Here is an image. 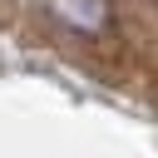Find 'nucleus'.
Masks as SVG:
<instances>
[{"instance_id": "1", "label": "nucleus", "mask_w": 158, "mask_h": 158, "mask_svg": "<svg viewBox=\"0 0 158 158\" xmlns=\"http://www.w3.org/2000/svg\"><path fill=\"white\" fill-rule=\"evenodd\" d=\"M49 5H54V15L69 30H84V35L109 25V0H49Z\"/></svg>"}]
</instances>
